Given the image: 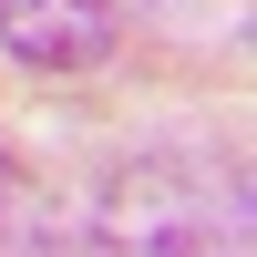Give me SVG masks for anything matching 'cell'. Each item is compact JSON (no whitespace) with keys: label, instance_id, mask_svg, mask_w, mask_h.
Wrapping results in <instances>:
<instances>
[{"label":"cell","instance_id":"cell-1","mask_svg":"<svg viewBox=\"0 0 257 257\" xmlns=\"http://www.w3.org/2000/svg\"><path fill=\"white\" fill-rule=\"evenodd\" d=\"M247 196L226 165L206 155H134L103 185V237L123 257H216V237H237Z\"/></svg>","mask_w":257,"mask_h":257},{"label":"cell","instance_id":"cell-2","mask_svg":"<svg viewBox=\"0 0 257 257\" xmlns=\"http://www.w3.org/2000/svg\"><path fill=\"white\" fill-rule=\"evenodd\" d=\"M123 41L113 0H0V52L21 72H103Z\"/></svg>","mask_w":257,"mask_h":257},{"label":"cell","instance_id":"cell-3","mask_svg":"<svg viewBox=\"0 0 257 257\" xmlns=\"http://www.w3.org/2000/svg\"><path fill=\"white\" fill-rule=\"evenodd\" d=\"M11 216H31V185L11 175V155H0V237H11Z\"/></svg>","mask_w":257,"mask_h":257}]
</instances>
